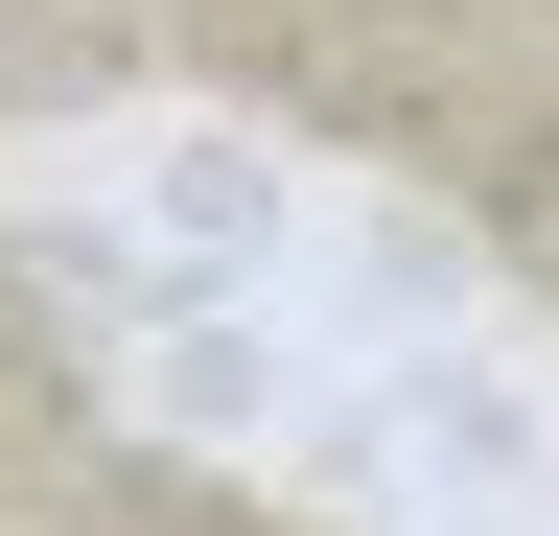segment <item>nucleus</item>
Returning <instances> with one entry per match:
<instances>
[{"label":"nucleus","instance_id":"obj_1","mask_svg":"<svg viewBox=\"0 0 559 536\" xmlns=\"http://www.w3.org/2000/svg\"><path fill=\"white\" fill-rule=\"evenodd\" d=\"M0 396H24V281H0Z\"/></svg>","mask_w":559,"mask_h":536}]
</instances>
